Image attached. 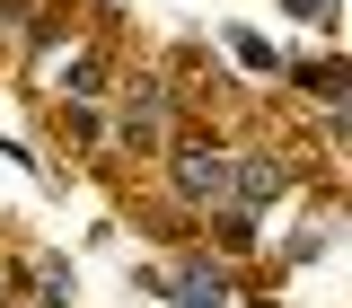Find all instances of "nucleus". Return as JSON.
<instances>
[{
  "label": "nucleus",
  "instance_id": "nucleus-3",
  "mask_svg": "<svg viewBox=\"0 0 352 308\" xmlns=\"http://www.w3.org/2000/svg\"><path fill=\"white\" fill-rule=\"evenodd\" d=\"M229 53H238L256 80H282V62H291V53H282L273 36H256V27H229Z\"/></svg>",
  "mask_w": 352,
  "mask_h": 308
},
{
  "label": "nucleus",
  "instance_id": "nucleus-4",
  "mask_svg": "<svg viewBox=\"0 0 352 308\" xmlns=\"http://www.w3.org/2000/svg\"><path fill=\"white\" fill-rule=\"evenodd\" d=\"M168 291H176V300H194V308H220V300H229V273H220V264H203V256H194V264H185V273H176V282H168Z\"/></svg>",
  "mask_w": 352,
  "mask_h": 308
},
{
  "label": "nucleus",
  "instance_id": "nucleus-5",
  "mask_svg": "<svg viewBox=\"0 0 352 308\" xmlns=\"http://www.w3.org/2000/svg\"><path fill=\"white\" fill-rule=\"evenodd\" d=\"M62 44H71V9L53 0V9H44L36 27H27V53H36V80H44V71H53V53H62Z\"/></svg>",
  "mask_w": 352,
  "mask_h": 308
},
{
  "label": "nucleus",
  "instance_id": "nucleus-7",
  "mask_svg": "<svg viewBox=\"0 0 352 308\" xmlns=\"http://www.w3.org/2000/svg\"><path fill=\"white\" fill-rule=\"evenodd\" d=\"M291 9H308V18H326V9H335V0H291Z\"/></svg>",
  "mask_w": 352,
  "mask_h": 308
},
{
  "label": "nucleus",
  "instance_id": "nucleus-6",
  "mask_svg": "<svg viewBox=\"0 0 352 308\" xmlns=\"http://www.w3.org/2000/svg\"><path fill=\"white\" fill-rule=\"evenodd\" d=\"M36 308H71V264H62V256L36 264Z\"/></svg>",
  "mask_w": 352,
  "mask_h": 308
},
{
  "label": "nucleus",
  "instance_id": "nucleus-1",
  "mask_svg": "<svg viewBox=\"0 0 352 308\" xmlns=\"http://www.w3.org/2000/svg\"><path fill=\"white\" fill-rule=\"evenodd\" d=\"M229 168H238V150L212 141V132H168V150H159V176H168L176 212H194V220H212L229 203Z\"/></svg>",
  "mask_w": 352,
  "mask_h": 308
},
{
  "label": "nucleus",
  "instance_id": "nucleus-2",
  "mask_svg": "<svg viewBox=\"0 0 352 308\" xmlns=\"http://www.w3.org/2000/svg\"><path fill=\"white\" fill-rule=\"evenodd\" d=\"M282 80H300L308 97H317V106H326V115H335V106H344V62H282Z\"/></svg>",
  "mask_w": 352,
  "mask_h": 308
}]
</instances>
